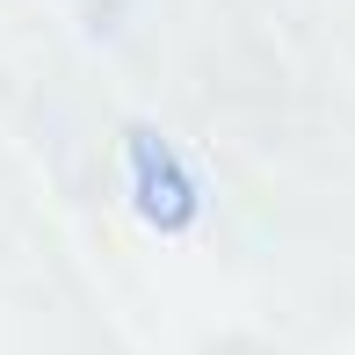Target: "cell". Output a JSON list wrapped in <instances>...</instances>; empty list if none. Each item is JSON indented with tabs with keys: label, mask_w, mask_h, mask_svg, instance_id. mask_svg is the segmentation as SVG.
Listing matches in <instances>:
<instances>
[]
</instances>
